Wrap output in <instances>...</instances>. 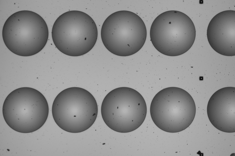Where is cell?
I'll return each mask as SVG.
<instances>
[{"label":"cell","instance_id":"cell-5","mask_svg":"<svg viewBox=\"0 0 235 156\" xmlns=\"http://www.w3.org/2000/svg\"><path fill=\"white\" fill-rule=\"evenodd\" d=\"M147 30L142 19L128 11L115 12L104 21L101 29L102 41L111 52L126 57L139 51L144 44Z\"/></svg>","mask_w":235,"mask_h":156},{"label":"cell","instance_id":"cell-6","mask_svg":"<svg viewBox=\"0 0 235 156\" xmlns=\"http://www.w3.org/2000/svg\"><path fill=\"white\" fill-rule=\"evenodd\" d=\"M151 41L160 53L170 56L181 55L194 42L196 31L191 19L179 11L164 12L154 19L151 27Z\"/></svg>","mask_w":235,"mask_h":156},{"label":"cell","instance_id":"cell-8","mask_svg":"<svg viewBox=\"0 0 235 156\" xmlns=\"http://www.w3.org/2000/svg\"><path fill=\"white\" fill-rule=\"evenodd\" d=\"M196 112L192 97L186 91L177 87L160 91L153 98L150 107L154 124L162 130L170 133L186 129L193 121Z\"/></svg>","mask_w":235,"mask_h":156},{"label":"cell","instance_id":"cell-2","mask_svg":"<svg viewBox=\"0 0 235 156\" xmlns=\"http://www.w3.org/2000/svg\"><path fill=\"white\" fill-rule=\"evenodd\" d=\"M2 112L7 124L16 131L28 133L36 131L44 124L49 107L44 95L31 87L16 89L6 97Z\"/></svg>","mask_w":235,"mask_h":156},{"label":"cell","instance_id":"cell-7","mask_svg":"<svg viewBox=\"0 0 235 156\" xmlns=\"http://www.w3.org/2000/svg\"><path fill=\"white\" fill-rule=\"evenodd\" d=\"M147 106L142 96L136 90L120 87L108 93L101 107L103 119L115 131L126 133L134 131L143 122Z\"/></svg>","mask_w":235,"mask_h":156},{"label":"cell","instance_id":"cell-10","mask_svg":"<svg viewBox=\"0 0 235 156\" xmlns=\"http://www.w3.org/2000/svg\"><path fill=\"white\" fill-rule=\"evenodd\" d=\"M209 119L216 128L224 132L235 131V88H221L212 95L207 106Z\"/></svg>","mask_w":235,"mask_h":156},{"label":"cell","instance_id":"cell-1","mask_svg":"<svg viewBox=\"0 0 235 156\" xmlns=\"http://www.w3.org/2000/svg\"><path fill=\"white\" fill-rule=\"evenodd\" d=\"M2 37L8 49L14 54L28 57L39 53L48 40L46 22L33 12L22 10L9 16L2 29Z\"/></svg>","mask_w":235,"mask_h":156},{"label":"cell","instance_id":"cell-4","mask_svg":"<svg viewBox=\"0 0 235 156\" xmlns=\"http://www.w3.org/2000/svg\"><path fill=\"white\" fill-rule=\"evenodd\" d=\"M96 100L88 91L71 87L60 92L53 102L52 113L57 125L72 133L84 131L90 127L97 115Z\"/></svg>","mask_w":235,"mask_h":156},{"label":"cell","instance_id":"cell-3","mask_svg":"<svg viewBox=\"0 0 235 156\" xmlns=\"http://www.w3.org/2000/svg\"><path fill=\"white\" fill-rule=\"evenodd\" d=\"M52 35L56 48L68 56L77 57L90 51L96 44L97 26L87 14L77 10L67 12L54 23Z\"/></svg>","mask_w":235,"mask_h":156},{"label":"cell","instance_id":"cell-9","mask_svg":"<svg viewBox=\"0 0 235 156\" xmlns=\"http://www.w3.org/2000/svg\"><path fill=\"white\" fill-rule=\"evenodd\" d=\"M209 42L217 52L228 56L235 55V11L228 10L217 14L207 29Z\"/></svg>","mask_w":235,"mask_h":156}]
</instances>
